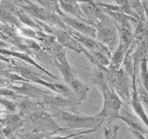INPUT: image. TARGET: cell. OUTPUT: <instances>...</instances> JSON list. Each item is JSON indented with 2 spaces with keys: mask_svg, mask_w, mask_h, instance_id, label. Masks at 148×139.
<instances>
[{
  "mask_svg": "<svg viewBox=\"0 0 148 139\" xmlns=\"http://www.w3.org/2000/svg\"><path fill=\"white\" fill-rule=\"evenodd\" d=\"M0 60L7 63L8 70L17 74L29 83L34 84L36 85H41L57 95L66 97L76 99L73 92L67 85L62 82H56V81L53 82V79L49 77L47 75L44 74L37 73L30 68L27 67V64L23 62L12 58L6 57L1 54H0Z\"/></svg>",
  "mask_w": 148,
  "mask_h": 139,
  "instance_id": "obj_1",
  "label": "cell"
},
{
  "mask_svg": "<svg viewBox=\"0 0 148 139\" xmlns=\"http://www.w3.org/2000/svg\"><path fill=\"white\" fill-rule=\"evenodd\" d=\"M46 110L64 131L72 129H93L97 131L104 123V118L98 114L90 116L82 115L79 112H69L54 108H46Z\"/></svg>",
  "mask_w": 148,
  "mask_h": 139,
  "instance_id": "obj_2",
  "label": "cell"
},
{
  "mask_svg": "<svg viewBox=\"0 0 148 139\" xmlns=\"http://www.w3.org/2000/svg\"><path fill=\"white\" fill-rule=\"evenodd\" d=\"M93 67L92 84L101 91L103 98V108L98 114L104 118V122L106 121L109 125L114 120L117 119L124 104L118 95L108 86L101 69L98 66H93Z\"/></svg>",
  "mask_w": 148,
  "mask_h": 139,
  "instance_id": "obj_3",
  "label": "cell"
},
{
  "mask_svg": "<svg viewBox=\"0 0 148 139\" xmlns=\"http://www.w3.org/2000/svg\"><path fill=\"white\" fill-rule=\"evenodd\" d=\"M23 120L24 126L18 133L37 131L51 136L56 135L61 131H64L46 110H40L31 112L25 117Z\"/></svg>",
  "mask_w": 148,
  "mask_h": 139,
  "instance_id": "obj_4",
  "label": "cell"
},
{
  "mask_svg": "<svg viewBox=\"0 0 148 139\" xmlns=\"http://www.w3.org/2000/svg\"><path fill=\"white\" fill-rule=\"evenodd\" d=\"M94 66H98L101 69L110 88L118 95L123 104L130 108L132 90V80L130 82V76L121 68L113 69L98 65Z\"/></svg>",
  "mask_w": 148,
  "mask_h": 139,
  "instance_id": "obj_5",
  "label": "cell"
},
{
  "mask_svg": "<svg viewBox=\"0 0 148 139\" xmlns=\"http://www.w3.org/2000/svg\"><path fill=\"white\" fill-rule=\"evenodd\" d=\"M108 21L109 18L95 23V39L112 53L118 46L119 37L115 24L108 23Z\"/></svg>",
  "mask_w": 148,
  "mask_h": 139,
  "instance_id": "obj_6",
  "label": "cell"
},
{
  "mask_svg": "<svg viewBox=\"0 0 148 139\" xmlns=\"http://www.w3.org/2000/svg\"><path fill=\"white\" fill-rule=\"evenodd\" d=\"M10 89L20 95L23 98H30L40 102H43L46 98L54 93L49 89H41L36 84L29 82H21L17 84L10 87Z\"/></svg>",
  "mask_w": 148,
  "mask_h": 139,
  "instance_id": "obj_7",
  "label": "cell"
},
{
  "mask_svg": "<svg viewBox=\"0 0 148 139\" xmlns=\"http://www.w3.org/2000/svg\"><path fill=\"white\" fill-rule=\"evenodd\" d=\"M0 54L2 56H6V57L12 58V59H17V60L20 61L26 64H30L31 66H34L35 68L38 69L41 73L47 75L49 77L52 79L53 80L56 81L58 82H62V80L57 76L52 74L51 72H49V70L46 69L45 67L42 66L38 62L36 61L33 58H32L30 56L29 53H25V52L20 51V50H12V48H1L0 49Z\"/></svg>",
  "mask_w": 148,
  "mask_h": 139,
  "instance_id": "obj_8",
  "label": "cell"
},
{
  "mask_svg": "<svg viewBox=\"0 0 148 139\" xmlns=\"http://www.w3.org/2000/svg\"><path fill=\"white\" fill-rule=\"evenodd\" d=\"M67 32L76 41H77L89 53L95 51V50H101V51L111 54V52L106 46H104L100 42H98L95 38L81 34L78 32L72 30L69 27L67 30Z\"/></svg>",
  "mask_w": 148,
  "mask_h": 139,
  "instance_id": "obj_9",
  "label": "cell"
},
{
  "mask_svg": "<svg viewBox=\"0 0 148 139\" xmlns=\"http://www.w3.org/2000/svg\"><path fill=\"white\" fill-rule=\"evenodd\" d=\"M60 17L63 22L72 30L78 32L82 35H85L95 38V33H96L95 28L91 25L88 24V23L80 20H78L75 17L68 16L67 14L64 12L62 13V15H60Z\"/></svg>",
  "mask_w": 148,
  "mask_h": 139,
  "instance_id": "obj_10",
  "label": "cell"
},
{
  "mask_svg": "<svg viewBox=\"0 0 148 139\" xmlns=\"http://www.w3.org/2000/svg\"><path fill=\"white\" fill-rule=\"evenodd\" d=\"M117 119L121 120V121L125 123L130 130L138 131L144 135L147 134V127L145 126L144 124L141 122V121L135 114L132 113L130 110V108L125 106L124 105L121 107Z\"/></svg>",
  "mask_w": 148,
  "mask_h": 139,
  "instance_id": "obj_11",
  "label": "cell"
},
{
  "mask_svg": "<svg viewBox=\"0 0 148 139\" xmlns=\"http://www.w3.org/2000/svg\"><path fill=\"white\" fill-rule=\"evenodd\" d=\"M132 80V90L131 98H130V107L134 111V113L138 117L141 122L144 124L145 126L147 128V115L146 110L145 109L143 103L139 97L137 89V82L135 76L133 75L131 77Z\"/></svg>",
  "mask_w": 148,
  "mask_h": 139,
  "instance_id": "obj_12",
  "label": "cell"
},
{
  "mask_svg": "<svg viewBox=\"0 0 148 139\" xmlns=\"http://www.w3.org/2000/svg\"><path fill=\"white\" fill-rule=\"evenodd\" d=\"M40 110H46L41 102L30 98L25 97L23 98V100L20 103H17V113L23 119L31 112Z\"/></svg>",
  "mask_w": 148,
  "mask_h": 139,
  "instance_id": "obj_13",
  "label": "cell"
},
{
  "mask_svg": "<svg viewBox=\"0 0 148 139\" xmlns=\"http://www.w3.org/2000/svg\"><path fill=\"white\" fill-rule=\"evenodd\" d=\"M0 22L15 27H21L23 26L18 20L14 14H13L10 10H7L1 2H0Z\"/></svg>",
  "mask_w": 148,
  "mask_h": 139,
  "instance_id": "obj_14",
  "label": "cell"
},
{
  "mask_svg": "<svg viewBox=\"0 0 148 139\" xmlns=\"http://www.w3.org/2000/svg\"><path fill=\"white\" fill-rule=\"evenodd\" d=\"M139 80L146 89H147V55H146L140 65Z\"/></svg>",
  "mask_w": 148,
  "mask_h": 139,
  "instance_id": "obj_15",
  "label": "cell"
},
{
  "mask_svg": "<svg viewBox=\"0 0 148 139\" xmlns=\"http://www.w3.org/2000/svg\"><path fill=\"white\" fill-rule=\"evenodd\" d=\"M19 139H47L50 136L37 131H28L25 133H17Z\"/></svg>",
  "mask_w": 148,
  "mask_h": 139,
  "instance_id": "obj_16",
  "label": "cell"
},
{
  "mask_svg": "<svg viewBox=\"0 0 148 139\" xmlns=\"http://www.w3.org/2000/svg\"><path fill=\"white\" fill-rule=\"evenodd\" d=\"M0 105L1 108H4L9 112H17V103L8 99L0 97Z\"/></svg>",
  "mask_w": 148,
  "mask_h": 139,
  "instance_id": "obj_17",
  "label": "cell"
},
{
  "mask_svg": "<svg viewBox=\"0 0 148 139\" xmlns=\"http://www.w3.org/2000/svg\"><path fill=\"white\" fill-rule=\"evenodd\" d=\"M119 125H115L112 127H105L103 128V139H117V134Z\"/></svg>",
  "mask_w": 148,
  "mask_h": 139,
  "instance_id": "obj_18",
  "label": "cell"
},
{
  "mask_svg": "<svg viewBox=\"0 0 148 139\" xmlns=\"http://www.w3.org/2000/svg\"><path fill=\"white\" fill-rule=\"evenodd\" d=\"M95 131H95V130H93V129L85 130V131H79V132H78V133L69 134V135L64 136H57V135L51 136H49L47 139H70L72 138H74V137L78 136H82V135L85 136V135H87V134H92V133L95 132Z\"/></svg>",
  "mask_w": 148,
  "mask_h": 139,
  "instance_id": "obj_19",
  "label": "cell"
},
{
  "mask_svg": "<svg viewBox=\"0 0 148 139\" xmlns=\"http://www.w3.org/2000/svg\"><path fill=\"white\" fill-rule=\"evenodd\" d=\"M17 84L19 83L12 82L11 80L6 79V78L0 77V89H10V87H11L13 85Z\"/></svg>",
  "mask_w": 148,
  "mask_h": 139,
  "instance_id": "obj_20",
  "label": "cell"
},
{
  "mask_svg": "<svg viewBox=\"0 0 148 139\" xmlns=\"http://www.w3.org/2000/svg\"><path fill=\"white\" fill-rule=\"evenodd\" d=\"M0 97H15L23 98L20 95L10 89H0Z\"/></svg>",
  "mask_w": 148,
  "mask_h": 139,
  "instance_id": "obj_21",
  "label": "cell"
},
{
  "mask_svg": "<svg viewBox=\"0 0 148 139\" xmlns=\"http://www.w3.org/2000/svg\"><path fill=\"white\" fill-rule=\"evenodd\" d=\"M130 131H131L132 134L135 136L136 139H147L145 137L144 134H141V133L138 132V131H134V130H130Z\"/></svg>",
  "mask_w": 148,
  "mask_h": 139,
  "instance_id": "obj_22",
  "label": "cell"
},
{
  "mask_svg": "<svg viewBox=\"0 0 148 139\" xmlns=\"http://www.w3.org/2000/svg\"><path fill=\"white\" fill-rule=\"evenodd\" d=\"M30 1H35V2H36L38 4H39V5H40V6H42V7L46 8V3H45L44 0H30Z\"/></svg>",
  "mask_w": 148,
  "mask_h": 139,
  "instance_id": "obj_23",
  "label": "cell"
},
{
  "mask_svg": "<svg viewBox=\"0 0 148 139\" xmlns=\"http://www.w3.org/2000/svg\"><path fill=\"white\" fill-rule=\"evenodd\" d=\"M7 69V63H5L4 62L1 61L0 60V69Z\"/></svg>",
  "mask_w": 148,
  "mask_h": 139,
  "instance_id": "obj_24",
  "label": "cell"
},
{
  "mask_svg": "<svg viewBox=\"0 0 148 139\" xmlns=\"http://www.w3.org/2000/svg\"><path fill=\"white\" fill-rule=\"evenodd\" d=\"M6 139H19V138H18V137L16 136V134H14V135H12V136H10L6 138Z\"/></svg>",
  "mask_w": 148,
  "mask_h": 139,
  "instance_id": "obj_25",
  "label": "cell"
},
{
  "mask_svg": "<svg viewBox=\"0 0 148 139\" xmlns=\"http://www.w3.org/2000/svg\"><path fill=\"white\" fill-rule=\"evenodd\" d=\"M84 136H84V135H82V136H78L74 137V138H70V139H81V138H83Z\"/></svg>",
  "mask_w": 148,
  "mask_h": 139,
  "instance_id": "obj_26",
  "label": "cell"
},
{
  "mask_svg": "<svg viewBox=\"0 0 148 139\" xmlns=\"http://www.w3.org/2000/svg\"><path fill=\"white\" fill-rule=\"evenodd\" d=\"M4 139H6V138H4Z\"/></svg>",
  "mask_w": 148,
  "mask_h": 139,
  "instance_id": "obj_27",
  "label": "cell"
},
{
  "mask_svg": "<svg viewBox=\"0 0 148 139\" xmlns=\"http://www.w3.org/2000/svg\"><path fill=\"white\" fill-rule=\"evenodd\" d=\"M113 1H114V0H113Z\"/></svg>",
  "mask_w": 148,
  "mask_h": 139,
  "instance_id": "obj_28",
  "label": "cell"
},
{
  "mask_svg": "<svg viewBox=\"0 0 148 139\" xmlns=\"http://www.w3.org/2000/svg\"><path fill=\"white\" fill-rule=\"evenodd\" d=\"M131 139H132V138H131Z\"/></svg>",
  "mask_w": 148,
  "mask_h": 139,
  "instance_id": "obj_29",
  "label": "cell"
}]
</instances>
